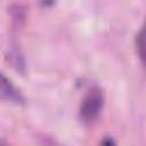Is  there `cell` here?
Instances as JSON below:
<instances>
[{
	"label": "cell",
	"mask_w": 146,
	"mask_h": 146,
	"mask_svg": "<svg viewBox=\"0 0 146 146\" xmlns=\"http://www.w3.org/2000/svg\"><path fill=\"white\" fill-rule=\"evenodd\" d=\"M103 103H104V100H103L102 92H99L98 90L91 91L83 99L81 107H80V116H81L82 121L90 123L94 120H96V117L98 116V114L102 111Z\"/></svg>",
	"instance_id": "6da1fadb"
},
{
	"label": "cell",
	"mask_w": 146,
	"mask_h": 146,
	"mask_svg": "<svg viewBox=\"0 0 146 146\" xmlns=\"http://www.w3.org/2000/svg\"><path fill=\"white\" fill-rule=\"evenodd\" d=\"M1 97L3 99L13 100L16 103H23L24 98L21 95V92L13 86V83L5 76V74H1V88H0Z\"/></svg>",
	"instance_id": "7a4b0ae2"
},
{
	"label": "cell",
	"mask_w": 146,
	"mask_h": 146,
	"mask_svg": "<svg viewBox=\"0 0 146 146\" xmlns=\"http://www.w3.org/2000/svg\"><path fill=\"white\" fill-rule=\"evenodd\" d=\"M136 46H137L139 57H140L141 62L144 63V65L146 67V21H145L143 27L140 29V31L137 34Z\"/></svg>",
	"instance_id": "3957f363"
},
{
	"label": "cell",
	"mask_w": 146,
	"mask_h": 146,
	"mask_svg": "<svg viewBox=\"0 0 146 146\" xmlns=\"http://www.w3.org/2000/svg\"><path fill=\"white\" fill-rule=\"evenodd\" d=\"M100 146H116V144H115V141H114L112 138L107 137V138H105V139L102 141Z\"/></svg>",
	"instance_id": "277c9868"
},
{
	"label": "cell",
	"mask_w": 146,
	"mask_h": 146,
	"mask_svg": "<svg viewBox=\"0 0 146 146\" xmlns=\"http://www.w3.org/2000/svg\"><path fill=\"white\" fill-rule=\"evenodd\" d=\"M1 146H6V145H5V144H3V143H1Z\"/></svg>",
	"instance_id": "5b68a950"
}]
</instances>
